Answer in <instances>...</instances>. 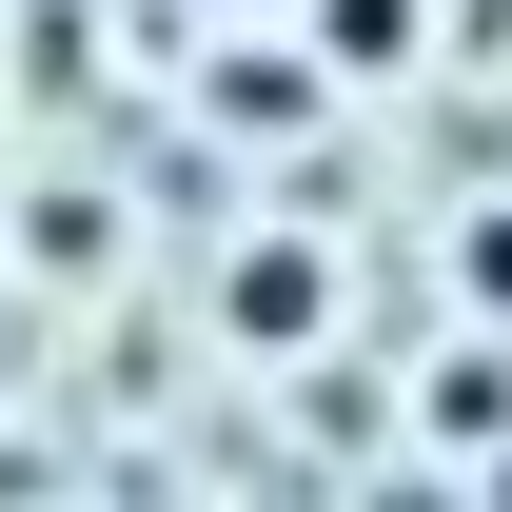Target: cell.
Returning <instances> with one entry per match:
<instances>
[{"label": "cell", "instance_id": "1", "mask_svg": "<svg viewBox=\"0 0 512 512\" xmlns=\"http://www.w3.org/2000/svg\"><path fill=\"white\" fill-rule=\"evenodd\" d=\"M237 335H316V256H256V276H237Z\"/></svg>", "mask_w": 512, "mask_h": 512}, {"label": "cell", "instance_id": "2", "mask_svg": "<svg viewBox=\"0 0 512 512\" xmlns=\"http://www.w3.org/2000/svg\"><path fill=\"white\" fill-rule=\"evenodd\" d=\"M453 276H473V296H493V316H512V197H493V217H473V256H453Z\"/></svg>", "mask_w": 512, "mask_h": 512}]
</instances>
